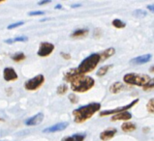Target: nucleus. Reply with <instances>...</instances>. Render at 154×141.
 Returning <instances> with one entry per match:
<instances>
[{
  "label": "nucleus",
  "mask_w": 154,
  "mask_h": 141,
  "mask_svg": "<svg viewBox=\"0 0 154 141\" xmlns=\"http://www.w3.org/2000/svg\"><path fill=\"white\" fill-rule=\"evenodd\" d=\"M100 108L101 104L99 103H91L86 105H83V106H81L80 108L75 109L73 111V115L75 117L74 120L78 124L85 122L93 116V114L97 112Z\"/></svg>",
  "instance_id": "f257e3e1"
},
{
  "label": "nucleus",
  "mask_w": 154,
  "mask_h": 141,
  "mask_svg": "<svg viewBox=\"0 0 154 141\" xmlns=\"http://www.w3.org/2000/svg\"><path fill=\"white\" fill-rule=\"evenodd\" d=\"M68 81L71 82V89L78 93H85V92L90 90L95 84V80L93 78L82 76V74H78V76L70 78Z\"/></svg>",
  "instance_id": "f03ea898"
},
{
  "label": "nucleus",
  "mask_w": 154,
  "mask_h": 141,
  "mask_svg": "<svg viewBox=\"0 0 154 141\" xmlns=\"http://www.w3.org/2000/svg\"><path fill=\"white\" fill-rule=\"evenodd\" d=\"M99 62H100V54L92 53L82 61V63L77 68V72L79 74H85L89 73L97 67Z\"/></svg>",
  "instance_id": "7ed1b4c3"
},
{
  "label": "nucleus",
  "mask_w": 154,
  "mask_h": 141,
  "mask_svg": "<svg viewBox=\"0 0 154 141\" xmlns=\"http://www.w3.org/2000/svg\"><path fill=\"white\" fill-rule=\"evenodd\" d=\"M123 80H124V82L127 83V84L144 86L149 80H150V77H149L147 74L130 73V74H125L124 77H123Z\"/></svg>",
  "instance_id": "20e7f679"
},
{
  "label": "nucleus",
  "mask_w": 154,
  "mask_h": 141,
  "mask_svg": "<svg viewBox=\"0 0 154 141\" xmlns=\"http://www.w3.org/2000/svg\"><path fill=\"white\" fill-rule=\"evenodd\" d=\"M44 82H45V77H44L43 74H39V76H36L28 79V80L25 82L24 87H25V89L28 91H34V90H37L38 88H40Z\"/></svg>",
  "instance_id": "39448f33"
},
{
  "label": "nucleus",
  "mask_w": 154,
  "mask_h": 141,
  "mask_svg": "<svg viewBox=\"0 0 154 141\" xmlns=\"http://www.w3.org/2000/svg\"><path fill=\"white\" fill-rule=\"evenodd\" d=\"M139 103V99L137 100H134L133 102L130 103L129 104L125 105V106H121V107H117L116 109H112V110H104V111H101L100 112V116L101 117H104V116H107V115H111V114H117V113H120L123 111H127L129 108L133 107L135 104H137Z\"/></svg>",
  "instance_id": "423d86ee"
},
{
  "label": "nucleus",
  "mask_w": 154,
  "mask_h": 141,
  "mask_svg": "<svg viewBox=\"0 0 154 141\" xmlns=\"http://www.w3.org/2000/svg\"><path fill=\"white\" fill-rule=\"evenodd\" d=\"M54 50V46L52 45V44L48 43V42H43L41 43L37 54L41 57H46V56H49Z\"/></svg>",
  "instance_id": "0eeeda50"
},
{
  "label": "nucleus",
  "mask_w": 154,
  "mask_h": 141,
  "mask_svg": "<svg viewBox=\"0 0 154 141\" xmlns=\"http://www.w3.org/2000/svg\"><path fill=\"white\" fill-rule=\"evenodd\" d=\"M3 77L6 81H14L17 79V74L16 73V70L13 68L8 67V68L4 69Z\"/></svg>",
  "instance_id": "6e6552de"
},
{
  "label": "nucleus",
  "mask_w": 154,
  "mask_h": 141,
  "mask_svg": "<svg viewBox=\"0 0 154 141\" xmlns=\"http://www.w3.org/2000/svg\"><path fill=\"white\" fill-rule=\"evenodd\" d=\"M151 54H143V55H140L139 57H136V58L131 59L130 63L133 64V65H143V64H146L147 62L151 60Z\"/></svg>",
  "instance_id": "1a4fd4ad"
},
{
  "label": "nucleus",
  "mask_w": 154,
  "mask_h": 141,
  "mask_svg": "<svg viewBox=\"0 0 154 141\" xmlns=\"http://www.w3.org/2000/svg\"><path fill=\"white\" fill-rule=\"evenodd\" d=\"M68 127V123H57V124L49 127V128H46V129L43 130V133H55V131H60V130H65L66 128Z\"/></svg>",
  "instance_id": "9d476101"
},
{
  "label": "nucleus",
  "mask_w": 154,
  "mask_h": 141,
  "mask_svg": "<svg viewBox=\"0 0 154 141\" xmlns=\"http://www.w3.org/2000/svg\"><path fill=\"white\" fill-rule=\"evenodd\" d=\"M43 119H44V114L43 113H38V114H36V115L32 116L31 118H28L27 120L25 121V125L26 126L39 125L43 121Z\"/></svg>",
  "instance_id": "9b49d317"
},
{
  "label": "nucleus",
  "mask_w": 154,
  "mask_h": 141,
  "mask_svg": "<svg viewBox=\"0 0 154 141\" xmlns=\"http://www.w3.org/2000/svg\"><path fill=\"white\" fill-rule=\"evenodd\" d=\"M132 118V114L129 113L128 111H123L120 113H117L114 116H112L111 118L112 121H119V120H130Z\"/></svg>",
  "instance_id": "f8f14e48"
},
{
  "label": "nucleus",
  "mask_w": 154,
  "mask_h": 141,
  "mask_svg": "<svg viewBox=\"0 0 154 141\" xmlns=\"http://www.w3.org/2000/svg\"><path fill=\"white\" fill-rule=\"evenodd\" d=\"M116 134V129H112V130H104L102 133L100 134V138L102 139L103 141H107L112 139L114 135Z\"/></svg>",
  "instance_id": "ddd939ff"
},
{
  "label": "nucleus",
  "mask_w": 154,
  "mask_h": 141,
  "mask_svg": "<svg viewBox=\"0 0 154 141\" xmlns=\"http://www.w3.org/2000/svg\"><path fill=\"white\" fill-rule=\"evenodd\" d=\"M114 53H116V50L113 47H109L108 50L103 51L102 53H100V61H105L109 57H112Z\"/></svg>",
  "instance_id": "4468645a"
},
{
  "label": "nucleus",
  "mask_w": 154,
  "mask_h": 141,
  "mask_svg": "<svg viewBox=\"0 0 154 141\" xmlns=\"http://www.w3.org/2000/svg\"><path fill=\"white\" fill-rule=\"evenodd\" d=\"M123 89H124V85H123L121 82H114L113 84L109 87V92L112 94H117Z\"/></svg>",
  "instance_id": "2eb2a0df"
},
{
  "label": "nucleus",
  "mask_w": 154,
  "mask_h": 141,
  "mask_svg": "<svg viewBox=\"0 0 154 141\" xmlns=\"http://www.w3.org/2000/svg\"><path fill=\"white\" fill-rule=\"evenodd\" d=\"M121 129H122L123 131H126V133H131V131H134L136 129H137V127H136V125L133 124V123L127 122V123H124V124H122Z\"/></svg>",
  "instance_id": "dca6fc26"
},
{
  "label": "nucleus",
  "mask_w": 154,
  "mask_h": 141,
  "mask_svg": "<svg viewBox=\"0 0 154 141\" xmlns=\"http://www.w3.org/2000/svg\"><path fill=\"white\" fill-rule=\"evenodd\" d=\"M87 34H88V30L87 29H78L71 34V37L72 38H80V37L86 36Z\"/></svg>",
  "instance_id": "f3484780"
},
{
  "label": "nucleus",
  "mask_w": 154,
  "mask_h": 141,
  "mask_svg": "<svg viewBox=\"0 0 154 141\" xmlns=\"http://www.w3.org/2000/svg\"><path fill=\"white\" fill-rule=\"evenodd\" d=\"M112 67V65H106V66H103V67H101L98 70H97V76H104L106 74L109 72V70Z\"/></svg>",
  "instance_id": "a211bd4d"
},
{
  "label": "nucleus",
  "mask_w": 154,
  "mask_h": 141,
  "mask_svg": "<svg viewBox=\"0 0 154 141\" xmlns=\"http://www.w3.org/2000/svg\"><path fill=\"white\" fill-rule=\"evenodd\" d=\"M12 60H14L15 62H20V61H23L25 59V55L23 52H17V53H15L11 56Z\"/></svg>",
  "instance_id": "6ab92c4d"
},
{
  "label": "nucleus",
  "mask_w": 154,
  "mask_h": 141,
  "mask_svg": "<svg viewBox=\"0 0 154 141\" xmlns=\"http://www.w3.org/2000/svg\"><path fill=\"white\" fill-rule=\"evenodd\" d=\"M112 25L114 26L116 28H124L126 26V23L124 21H122L120 20H112Z\"/></svg>",
  "instance_id": "aec40b11"
},
{
  "label": "nucleus",
  "mask_w": 154,
  "mask_h": 141,
  "mask_svg": "<svg viewBox=\"0 0 154 141\" xmlns=\"http://www.w3.org/2000/svg\"><path fill=\"white\" fill-rule=\"evenodd\" d=\"M68 90V86L67 85H59L57 87V94L59 95H63L65 94Z\"/></svg>",
  "instance_id": "412c9836"
},
{
  "label": "nucleus",
  "mask_w": 154,
  "mask_h": 141,
  "mask_svg": "<svg viewBox=\"0 0 154 141\" xmlns=\"http://www.w3.org/2000/svg\"><path fill=\"white\" fill-rule=\"evenodd\" d=\"M146 108L148 110V112L150 113H154V98L149 100V102L146 104Z\"/></svg>",
  "instance_id": "4be33fe9"
},
{
  "label": "nucleus",
  "mask_w": 154,
  "mask_h": 141,
  "mask_svg": "<svg viewBox=\"0 0 154 141\" xmlns=\"http://www.w3.org/2000/svg\"><path fill=\"white\" fill-rule=\"evenodd\" d=\"M72 137L74 138L75 141H83L85 138V134H74Z\"/></svg>",
  "instance_id": "5701e85b"
},
{
  "label": "nucleus",
  "mask_w": 154,
  "mask_h": 141,
  "mask_svg": "<svg viewBox=\"0 0 154 141\" xmlns=\"http://www.w3.org/2000/svg\"><path fill=\"white\" fill-rule=\"evenodd\" d=\"M134 16H138V17H142V16H146V11L144 10H140V9H139V10H136L134 13Z\"/></svg>",
  "instance_id": "b1692460"
},
{
  "label": "nucleus",
  "mask_w": 154,
  "mask_h": 141,
  "mask_svg": "<svg viewBox=\"0 0 154 141\" xmlns=\"http://www.w3.org/2000/svg\"><path fill=\"white\" fill-rule=\"evenodd\" d=\"M154 88V78L150 79L146 85L143 86V90H148V89H152Z\"/></svg>",
  "instance_id": "393cba45"
},
{
  "label": "nucleus",
  "mask_w": 154,
  "mask_h": 141,
  "mask_svg": "<svg viewBox=\"0 0 154 141\" xmlns=\"http://www.w3.org/2000/svg\"><path fill=\"white\" fill-rule=\"evenodd\" d=\"M24 22L23 21H19V22H16V23H12L10 25H8V29H14V28H17V27H19V26H21V25H23Z\"/></svg>",
  "instance_id": "a878e982"
},
{
  "label": "nucleus",
  "mask_w": 154,
  "mask_h": 141,
  "mask_svg": "<svg viewBox=\"0 0 154 141\" xmlns=\"http://www.w3.org/2000/svg\"><path fill=\"white\" fill-rule=\"evenodd\" d=\"M46 13L44 11H35V12H29L28 15L29 16H42V15H45Z\"/></svg>",
  "instance_id": "bb28decb"
},
{
  "label": "nucleus",
  "mask_w": 154,
  "mask_h": 141,
  "mask_svg": "<svg viewBox=\"0 0 154 141\" xmlns=\"http://www.w3.org/2000/svg\"><path fill=\"white\" fill-rule=\"evenodd\" d=\"M69 100H71L72 104H77L78 103V97L75 94H70L69 95Z\"/></svg>",
  "instance_id": "cd10ccee"
},
{
  "label": "nucleus",
  "mask_w": 154,
  "mask_h": 141,
  "mask_svg": "<svg viewBox=\"0 0 154 141\" xmlns=\"http://www.w3.org/2000/svg\"><path fill=\"white\" fill-rule=\"evenodd\" d=\"M28 41V38L27 37H17V38H15L13 40V42L16 43V42H27Z\"/></svg>",
  "instance_id": "c85d7f7f"
},
{
  "label": "nucleus",
  "mask_w": 154,
  "mask_h": 141,
  "mask_svg": "<svg viewBox=\"0 0 154 141\" xmlns=\"http://www.w3.org/2000/svg\"><path fill=\"white\" fill-rule=\"evenodd\" d=\"M61 56H62L64 59H67V60L71 58V55L69 53H64V52H61Z\"/></svg>",
  "instance_id": "c756f323"
},
{
  "label": "nucleus",
  "mask_w": 154,
  "mask_h": 141,
  "mask_svg": "<svg viewBox=\"0 0 154 141\" xmlns=\"http://www.w3.org/2000/svg\"><path fill=\"white\" fill-rule=\"evenodd\" d=\"M51 3V0H44V1H40L38 2V5H44V4H48Z\"/></svg>",
  "instance_id": "7c9ffc66"
},
{
  "label": "nucleus",
  "mask_w": 154,
  "mask_h": 141,
  "mask_svg": "<svg viewBox=\"0 0 154 141\" xmlns=\"http://www.w3.org/2000/svg\"><path fill=\"white\" fill-rule=\"evenodd\" d=\"M61 141H75V140H74V138L72 137V136H68V137L63 138Z\"/></svg>",
  "instance_id": "2f4dec72"
},
{
  "label": "nucleus",
  "mask_w": 154,
  "mask_h": 141,
  "mask_svg": "<svg viewBox=\"0 0 154 141\" xmlns=\"http://www.w3.org/2000/svg\"><path fill=\"white\" fill-rule=\"evenodd\" d=\"M147 9H148L149 11H151V12L154 13V5H148L147 6Z\"/></svg>",
  "instance_id": "473e14b6"
},
{
  "label": "nucleus",
  "mask_w": 154,
  "mask_h": 141,
  "mask_svg": "<svg viewBox=\"0 0 154 141\" xmlns=\"http://www.w3.org/2000/svg\"><path fill=\"white\" fill-rule=\"evenodd\" d=\"M82 4H73V5L71 6L72 8H77V7H81Z\"/></svg>",
  "instance_id": "72a5a7b5"
},
{
  "label": "nucleus",
  "mask_w": 154,
  "mask_h": 141,
  "mask_svg": "<svg viewBox=\"0 0 154 141\" xmlns=\"http://www.w3.org/2000/svg\"><path fill=\"white\" fill-rule=\"evenodd\" d=\"M4 42H5L6 44H13V43H14V42H13V40H5Z\"/></svg>",
  "instance_id": "f704fd0d"
},
{
  "label": "nucleus",
  "mask_w": 154,
  "mask_h": 141,
  "mask_svg": "<svg viewBox=\"0 0 154 141\" xmlns=\"http://www.w3.org/2000/svg\"><path fill=\"white\" fill-rule=\"evenodd\" d=\"M61 8H62V6H61L60 4H58V5L55 6V9H61Z\"/></svg>",
  "instance_id": "c9c22d12"
},
{
  "label": "nucleus",
  "mask_w": 154,
  "mask_h": 141,
  "mask_svg": "<svg viewBox=\"0 0 154 141\" xmlns=\"http://www.w3.org/2000/svg\"><path fill=\"white\" fill-rule=\"evenodd\" d=\"M150 70L151 73H154V66H152V67L150 68V70Z\"/></svg>",
  "instance_id": "e433bc0d"
}]
</instances>
